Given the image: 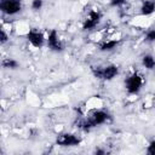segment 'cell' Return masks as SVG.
<instances>
[{
  "label": "cell",
  "instance_id": "obj_2",
  "mask_svg": "<svg viewBox=\"0 0 155 155\" xmlns=\"http://www.w3.org/2000/svg\"><path fill=\"white\" fill-rule=\"evenodd\" d=\"M92 74L94 78L99 80H113L119 74V67L116 64H108L104 67H94L92 68Z\"/></svg>",
  "mask_w": 155,
  "mask_h": 155
},
{
  "label": "cell",
  "instance_id": "obj_3",
  "mask_svg": "<svg viewBox=\"0 0 155 155\" xmlns=\"http://www.w3.org/2000/svg\"><path fill=\"white\" fill-rule=\"evenodd\" d=\"M144 84L143 76L138 73H133L131 75H128L125 80V88L130 94H137L139 93V91L142 90Z\"/></svg>",
  "mask_w": 155,
  "mask_h": 155
},
{
  "label": "cell",
  "instance_id": "obj_15",
  "mask_svg": "<svg viewBox=\"0 0 155 155\" xmlns=\"http://www.w3.org/2000/svg\"><path fill=\"white\" fill-rule=\"evenodd\" d=\"M147 154L148 155H155V139H153L148 147H147Z\"/></svg>",
  "mask_w": 155,
  "mask_h": 155
},
{
  "label": "cell",
  "instance_id": "obj_4",
  "mask_svg": "<svg viewBox=\"0 0 155 155\" xmlns=\"http://www.w3.org/2000/svg\"><path fill=\"white\" fill-rule=\"evenodd\" d=\"M0 10L7 16H15L22 11V0H0Z\"/></svg>",
  "mask_w": 155,
  "mask_h": 155
},
{
  "label": "cell",
  "instance_id": "obj_6",
  "mask_svg": "<svg viewBox=\"0 0 155 155\" xmlns=\"http://www.w3.org/2000/svg\"><path fill=\"white\" fill-rule=\"evenodd\" d=\"M27 40L35 48H41L46 44V36L38 29H29L27 33Z\"/></svg>",
  "mask_w": 155,
  "mask_h": 155
},
{
  "label": "cell",
  "instance_id": "obj_9",
  "mask_svg": "<svg viewBox=\"0 0 155 155\" xmlns=\"http://www.w3.org/2000/svg\"><path fill=\"white\" fill-rule=\"evenodd\" d=\"M120 41H121V39H116L114 36H110L99 44V50L101 51H111L120 44Z\"/></svg>",
  "mask_w": 155,
  "mask_h": 155
},
{
  "label": "cell",
  "instance_id": "obj_10",
  "mask_svg": "<svg viewBox=\"0 0 155 155\" xmlns=\"http://www.w3.org/2000/svg\"><path fill=\"white\" fill-rule=\"evenodd\" d=\"M155 12V0H145L140 5V15L150 16Z\"/></svg>",
  "mask_w": 155,
  "mask_h": 155
},
{
  "label": "cell",
  "instance_id": "obj_7",
  "mask_svg": "<svg viewBox=\"0 0 155 155\" xmlns=\"http://www.w3.org/2000/svg\"><path fill=\"white\" fill-rule=\"evenodd\" d=\"M102 19V13L99 11H96V10H91L88 11V13L86 15L84 22H82V29L84 30H92L94 29L99 22Z\"/></svg>",
  "mask_w": 155,
  "mask_h": 155
},
{
  "label": "cell",
  "instance_id": "obj_8",
  "mask_svg": "<svg viewBox=\"0 0 155 155\" xmlns=\"http://www.w3.org/2000/svg\"><path fill=\"white\" fill-rule=\"evenodd\" d=\"M46 44H47L48 48L51 51H54V52H61L64 48L63 42L61 41L59 35H58V31L56 29H51L48 31L47 38H46Z\"/></svg>",
  "mask_w": 155,
  "mask_h": 155
},
{
  "label": "cell",
  "instance_id": "obj_13",
  "mask_svg": "<svg viewBox=\"0 0 155 155\" xmlns=\"http://www.w3.org/2000/svg\"><path fill=\"white\" fill-rule=\"evenodd\" d=\"M144 41L145 42H155V28H151L145 33Z\"/></svg>",
  "mask_w": 155,
  "mask_h": 155
},
{
  "label": "cell",
  "instance_id": "obj_11",
  "mask_svg": "<svg viewBox=\"0 0 155 155\" xmlns=\"http://www.w3.org/2000/svg\"><path fill=\"white\" fill-rule=\"evenodd\" d=\"M142 65L148 69V70H153L155 69V57L150 53H147L142 57Z\"/></svg>",
  "mask_w": 155,
  "mask_h": 155
},
{
  "label": "cell",
  "instance_id": "obj_1",
  "mask_svg": "<svg viewBox=\"0 0 155 155\" xmlns=\"http://www.w3.org/2000/svg\"><path fill=\"white\" fill-rule=\"evenodd\" d=\"M109 121H111V115L108 111H105L103 109H96L92 111V114L87 119L81 121L80 126L84 130H90V128L108 124Z\"/></svg>",
  "mask_w": 155,
  "mask_h": 155
},
{
  "label": "cell",
  "instance_id": "obj_18",
  "mask_svg": "<svg viewBox=\"0 0 155 155\" xmlns=\"http://www.w3.org/2000/svg\"><path fill=\"white\" fill-rule=\"evenodd\" d=\"M94 154H96V155H104V154H105V150H104V149H101V148H97V149L94 150Z\"/></svg>",
  "mask_w": 155,
  "mask_h": 155
},
{
  "label": "cell",
  "instance_id": "obj_12",
  "mask_svg": "<svg viewBox=\"0 0 155 155\" xmlns=\"http://www.w3.org/2000/svg\"><path fill=\"white\" fill-rule=\"evenodd\" d=\"M2 67L6 69L15 70V69L19 68V62L16 61L15 58H5V59H2Z\"/></svg>",
  "mask_w": 155,
  "mask_h": 155
},
{
  "label": "cell",
  "instance_id": "obj_5",
  "mask_svg": "<svg viewBox=\"0 0 155 155\" xmlns=\"http://www.w3.org/2000/svg\"><path fill=\"white\" fill-rule=\"evenodd\" d=\"M81 143V138L74 133H59L56 138V144L61 147H76Z\"/></svg>",
  "mask_w": 155,
  "mask_h": 155
},
{
  "label": "cell",
  "instance_id": "obj_16",
  "mask_svg": "<svg viewBox=\"0 0 155 155\" xmlns=\"http://www.w3.org/2000/svg\"><path fill=\"white\" fill-rule=\"evenodd\" d=\"M7 40H8V34L6 33L5 28H1V30H0V42L4 45Z\"/></svg>",
  "mask_w": 155,
  "mask_h": 155
},
{
  "label": "cell",
  "instance_id": "obj_17",
  "mask_svg": "<svg viewBox=\"0 0 155 155\" xmlns=\"http://www.w3.org/2000/svg\"><path fill=\"white\" fill-rule=\"evenodd\" d=\"M125 2H126V0H109L110 6H113V7H120V6H122Z\"/></svg>",
  "mask_w": 155,
  "mask_h": 155
},
{
  "label": "cell",
  "instance_id": "obj_14",
  "mask_svg": "<svg viewBox=\"0 0 155 155\" xmlns=\"http://www.w3.org/2000/svg\"><path fill=\"white\" fill-rule=\"evenodd\" d=\"M30 6H31V8H33L34 11H39V10H41L42 6H44V0H31Z\"/></svg>",
  "mask_w": 155,
  "mask_h": 155
}]
</instances>
